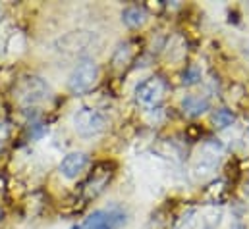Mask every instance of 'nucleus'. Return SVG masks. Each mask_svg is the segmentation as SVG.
I'll return each instance as SVG.
<instances>
[{"label":"nucleus","instance_id":"nucleus-1","mask_svg":"<svg viewBox=\"0 0 249 229\" xmlns=\"http://www.w3.org/2000/svg\"><path fill=\"white\" fill-rule=\"evenodd\" d=\"M97 81H99V65L95 64V60H81L73 67L68 87L73 95H85L97 85Z\"/></svg>","mask_w":249,"mask_h":229},{"label":"nucleus","instance_id":"nucleus-2","mask_svg":"<svg viewBox=\"0 0 249 229\" xmlns=\"http://www.w3.org/2000/svg\"><path fill=\"white\" fill-rule=\"evenodd\" d=\"M73 127L81 137H95L105 131L107 127V117L97 108H79L73 115Z\"/></svg>","mask_w":249,"mask_h":229},{"label":"nucleus","instance_id":"nucleus-3","mask_svg":"<svg viewBox=\"0 0 249 229\" xmlns=\"http://www.w3.org/2000/svg\"><path fill=\"white\" fill-rule=\"evenodd\" d=\"M49 85L41 79V77H23L16 89V97L21 104L31 106V104H39L43 100L49 98Z\"/></svg>","mask_w":249,"mask_h":229},{"label":"nucleus","instance_id":"nucleus-4","mask_svg":"<svg viewBox=\"0 0 249 229\" xmlns=\"http://www.w3.org/2000/svg\"><path fill=\"white\" fill-rule=\"evenodd\" d=\"M164 95H166V81L162 77H149L143 83H139L135 89L137 102H141L145 106L159 104L164 98Z\"/></svg>","mask_w":249,"mask_h":229},{"label":"nucleus","instance_id":"nucleus-5","mask_svg":"<svg viewBox=\"0 0 249 229\" xmlns=\"http://www.w3.org/2000/svg\"><path fill=\"white\" fill-rule=\"evenodd\" d=\"M87 164H89L87 154H83V152H70V154L64 156V160L60 162V173L66 179H75V177H79L81 173L85 172Z\"/></svg>","mask_w":249,"mask_h":229},{"label":"nucleus","instance_id":"nucleus-6","mask_svg":"<svg viewBox=\"0 0 249 229\" xmlns=\"http://www.w3.org/2000/svg\"><path fill=\"white\" fill-rule=\"evenodd\" d=\"M182 110L189 117H197V115L205 114L209 110V100L205 97H197V95H189L182 100Z\"/></svg>","mask_w":249,"mask_h":229},{"label":"nucleus","instance_id":"nucleus-7","mask_svg":"<svg viewBox=\"0 0 249 229\" xmlns=\"http://www.w3.org/2000/svg\"><path fill=\"white\" fill-rule=\"evenodd\" d=\"M145 19H147V12H145V8H143V6L131 4V6L124 8V12H122V21H124V25L131 27V29H133V27L143 25V23H145Z\"/></svg>","mask_w":249,"mask_h":229},{"label":"nucleus","instance_id":"nucleus-8","mask_svg":"<svg viewBox=\"0 0 249 229\" xmlns=\"http://www.w3.org/2000/svg\"><path fill=\"white\" fill-rule=\"evenodd\" d=\"M110 179V172L108 170H105V173L101 175L99 170L91 175V179L87 181V185H85V191H87V196H97L103 189H105V185H107V181Z\"/></svg>","mask_w":249,"mask_h":229},{"label":"nucleus","instance_id":"nucleus-9","mask_svg":"<svg viewBox=\"0 0 249 229\" xmlns=\"http://www.w3.org/2000/svg\"><path fill=\"white\" fill-rule=\"evenodd\" d=\"M234 121H236V115H234L232 110H228V108H220V110H216L214 115H213V123H214V127H218V129L230 127Z\"/></svg>","mask_w":249,"mask_h":229},{"label":"nucleus","instance_id":"nucleus-10","mask_svg":"<svg viewBox=\"0 0 249 229\" xmlns=\"http://www.w3.org/2000/svg\"><path fill=\"white\" fill-rule=\"evenodd\" d=\"M199 79H201V69L197 65H189L184 71V75H182V83L184 85H195V83H199Z\"/></svg>","mask_w":249,"mask_h":229},{"label":"nucleus","instance_id":"nucleus-11","mask_svg":"<svg viewBox=\"0 0 249 229\" xmlns=\"http://www.w3.org/2000/svg\"><path fill=\"white\" fill-rule=\"evenodd\" d=\"M8 137H10V125H8V121L0 119V152L8 143Z\"/></svg>","mask_w":249,"mask_h":229},{"label":"nucleus","instance_id":"nucleus-12","mask_svg":"<svg viewBox=\"0 0 249 229\" xmlns=\"http://www.w3.org/2000/svg\"><path fill=\"white\" fill-rule=\"evenodd\" d=\"M244 193H246V196L249 198V183H246V189H244Z\"/></svg>","mask_w":249,"mask_h":229},{"label":"nucleus","instance_id":"nucleus-13","mask_svg":"<svg viewBox=\"0 0 249 229\" xmlns=\"http://www.w3.org/2000/svg\"><path fill=\"white\" fill-rule=\"evenodd\" d=\"M71 229H81V226H73Z\"/></svg>","mask_w":249,"mask_h":229}]
</instances>
